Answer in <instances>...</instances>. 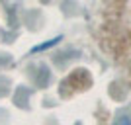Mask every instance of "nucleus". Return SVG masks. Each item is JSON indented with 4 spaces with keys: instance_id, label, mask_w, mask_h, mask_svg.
<instances>
[{
    "instance_id": "nucleus-1",
    "label": "nucleus",
    "mask_w": 131,
    "mask_h": 125,
    "mask_svg": "<svg viewBox=\"0 0 131 125\" xmlns=\"http://www.w3.org/2000/svg\"><path fill=\"white\" fill-rule=\"evenodd\" d=\"M61 39H63V37L59 35V37H55V39H49V41H45V43H39V45H35V47H33V49L29 51V53H41V51H45L47 47H53V45H57V43L61 41Z\"/></svg>"
},
{
    "instance_id": "nucleus-2",
    "label": "nucleus",
    "mask_w": 131,
    "mask_h": 125,
    "mask_svg": "<svg viewBox=\"0 0 131 125\" xmlns=\"http://www.w3.org/2000/svg\"><path fill=\"white\" fill-rule=\"evenodd\" d=\"M112 125H131V117H127V115H117V117H115L114 119V123Z\"/></svg>"
}]
</instances>
